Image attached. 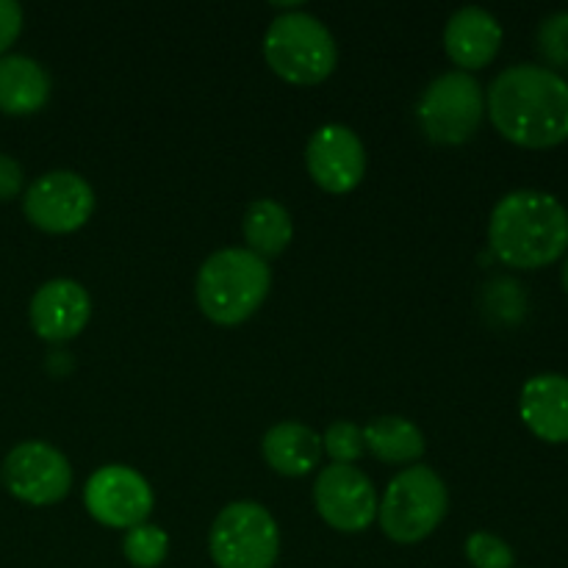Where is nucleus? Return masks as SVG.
Listing matches in <instances>:
<instances>
[{"mask_svg": "<svg viewBox=\"0 0 568 568\" xmlns=\"http://www.w3.org/2000/svg\"><path fill=\"white\" fill-rule=\"evenodd\" d=\"M486 109L494 128L519 148L547 150L568 139V81L549 67L503 70L488 87Z\"/></svg>", "mask_w": 568, "mask_h": 568, "instance_id": "f257e3e1", "label": "nucleus"}, {"mask_svg": "<svg viewBox=\"0 0 568 568\" xmlns=\"http://www.w3.org/2000/svg\"><path fill=\"white\" fill-rule=\"evenodd\" d=\"M488 244L505 266L541 270L568 250V211L536 189L505 194L488 222Z\"/></svg>", "mask_w": 568, "mask_h": 568, "instance_id": "f03ea898", "label": "nucleus"}, {"mask_svg": "<svg viewBox=\"0 0 568 568\" xmlns=\"http://www.w3.org/2000/svg\"><path fill=\"white\" fill-rule=\"evenodd\" d=\"M272 288V272L264 258L242 247L216 250L203 261L194 283L200 311L216 325L247 322Z\"/></svg>", "mask_w": 568, "mask_h": 568, "instance_id": "7ed1b4c3", "label": "nucleus"}, {"mask_svg": "<svg viewBox=\"0 0 568 568\" xmlns=\"http://www.w3.org/2000/svg\"><path fill=\"white\" fill-rule=\"evenodd\" d=\"M264 59L277 78L294 87L322 83L338 61V48L325 22L305 11L275 17L266 28Z\"/></svg>", "mask_w": 568, "mask_h": 568, "instance_id": "20e7f679", "label": "nucleus"}, {"mask_svg": "<svg viewBox=\"0 0 568 568\" xmlns=\"http://www.w3.org/2000/svg\"><path fill=\"white\" fill-rule=\"evenodd\" d=\"M447 486L427 466H408L388 483L377 508L383 532L397 544H419L444 521Z\"/></svg>", "mask_w": 568, "mask_h": 568, "instance_id": "39448f33", "label": "nucleus"}, {"mask_svg": "<svg viewBox=\"0 0 568 568\" xmlns=\"http://www.w3.org/2000/svg\"><path fill=\"white\" fill-rule=\"evenodd\" d=\"M209 552L220 568H272L281 552L277 521L250 499L225 505L211 525Z\"/></svg>", "mask_w": 568, "mask_h": 568, "instance_id": "423d86ee", "label": "nucleus"}, {"mask_svg": "<svg viewBox=\"0 0 568 568\" xmlns=\"http://www.w3.org/2000/svg\"><path fill=\"white\" fill-rule=\"evenodd\" d=\"M486 114L483 89L469 72L455 70L438 75L422 92L416 116L425 136L436 144H464L480 128Z\"/></svg>", "mask_w": 568, "mask_h": 568, "instance_id": "0eeeda50", "label": "nucleus"}, {"mask_svg": "<svg viewBox=\"0 0 568 568\" xmlns=\"http://www.w3.org/2000/svg\"><path fill=\"white\" fill-rule=\"evenodd\" d=\"M3 480L11 497L44 508L70 494L72 466L53 444L22 442L6 455Z\"/></svg>", "mask_w": 568, "mask_h": 568, "instance_id": "6e6552de", "label": "nucleus"}, {"mask_svg": "<svg viewBox=\"0 0 568 568\" xmlns=\"http://www.w3.org/2000/svg\"><path fill=\"white\" fill-rule=\"evenodd\" d=\"M153 488L131 466L111 464L94 471L83 488V505L94 521L114 530L144 525L153 510Z\"/></svg>", "mask_w": 568, "mask_h": 568, "instance_id": "1a4fd4ad", "label": "nucleus"}, {"mask_svg": "<svg viewBox=\"0 0 568 568\" xmlns=\"http://www.w3.org/2000/svg\"><path fill=\"white\" fill-rule=\"evenodd\" d=\"M28 222L44 233H72L89 222L94 192L78 172L55 170L37 178L22 200Z\"/></svg>", "mask_w": 568, "mask_h": 568, "instance_id": "9d476101", "label": "nucleus"}, {"mask_svg": "<svg viewBox=\"0 0 568 568\" xmlns=\"http://www.w3.org/2000/svg\"><path fill=\"white\" fill-rule=\"evenodd\" d=\"M314 505L327 527L338 532H364L377 516V494L369 477L355 466L331 464L314 483Z\"/></svg>", "mask_w": 568, "mask_h": 568, "instance_id": "9b49d317", "label": "nucleus"}, {"mask_svg": "<svg viewBox=\"0 0 568 568\" xmlns=\"http://www.w3.org/2000/svg\"><path fill=\"white\" fill-rule=\"evenodd\" d=\"M305 170L325 192H353L366 175L364 142L347 125H338V122L322 125L305 144Z\"/></svg>", "mask_w": 568, "mask_h": 568, "instance_id": "f8f14e48", "label": "nucleus"}, {"mask_svg": "<svg viewBox=\"0 0 568 568\" xmlns=\"http://www.w3.org/2000/svg\"><path fill=\"white\" fill-rule=\"evenodd\" d=\"M31 327L44 342H70L87 327L92 300L78 281L55 277L37 288L31 300Z\"/></svg>", "mask_w": 568, "mask_h": 568, "instance_id": "ddd939ff", "label": "nucleus"}, {"mask_svg": "<svg viewBox=\"0 0 568 568\" xmlns=\"http://www.w3.org/2000/svg\"><path fill=\"white\" fill-rule=\"evenodd\" d=\"M503 44V26L491 11L480 6H466L449 17L444 28V48L449 59L464 70H483L491 64Z\"/></svg>", "mask_w": 568, "mask_h": 568, "instance_id": "4468645a", "label": "nucleus"}, {"mask_svg": "<svg viewBox=\"0 0 568 568\" xmlns=\"http://www.w3.org/2000/svg\"><path fill=\"white\" fill-rule=\"evenodd\" d=\"M519 410L532 436L547 444L568 442V377L536 375L525 383Z\"/></svg>", "mask_w": 568, "mask_h": 568, "instance_id": "2eb2a0df", "label": "nucleus"}, {"mask_svg": "<svg viewBox=\"0 0 568 568\" xmlns=\"http://www.w3.org/2000/svg\"><path fill=\"white\" fill-rule=\"evenodd\" d=\"M266 466L283 477H305L320 466L322 436L300 422H277L261 442Z\"/></svg>", "mask_w": 568, "mask_h": 568, "instance_id": "dca6fc26", "label": "nucleus"}, {"mask_svg": "<svg viewBox=\"0 0 568 568\" xmlns=\"http://www.w3.org/2000/svg\"><path fill=\"white\" fill-rule=\"evenodd\" d=\"M50 100V75L28 55H0V111L28 116Z\"/></svg>", "mask_w": 568, "mask_h": 568, "instance_id": "f3484780", "label": "nucleus"}, {"mask_svg": "<svg viewBox=\"0 0 568 568\" xmlns=\"http://www.w3.org/2000/svg\"><path fill=\"white\" fill-rule=\"evenodd\" d=\"M244 242L258 258H275L292 244V214L277 200H253L244 211Z\"/></svg>", "mask_w": 568, "mask_h": 568, "instance_id": "a211bd4d", "label": "nucleus"}, {"mask_svg": "<svg viewBox=\"0 0 568 568\" xmlns=\"http://www.w3.org/2000/svg\"><path fill=\"white\" fill-rule=\"evenodd\" d=\"M364 430V447L383 464H416L425 455V436L403 416H381Z\"/></svg>", "mask_w": 568, "mask_h": 568, "instance_id": "6ab92c4d", "label": "nucleus"}, {"mask_svg": "<svg viewBox=\"0 0 568 568\" xmlns=\"http://www.w3.org/2000/svg\"><path fill=\"white\" fill-rule=\"evenodd\" d=\"M122 552H125L128 564L136 568H159L166 560L170 552V536L161 530L159 525H144L131 527L122 541Z\"/></svg>", "mask_w": 568, "mask_h": 568, "instance_id": "aec40b11", "label": "nucleus"}, {"mask_svg": "<svg viewBox=\"0 0 568 568\" xmlns=\"http://www.w3.org/2000/svg\"><path fill=\"white\" fill-rule=\"evenodd\" d=\"M322 453L331 455L333 464L353 466L366 453L364 430L358 425H353V422H333L325 430V436H322Z\"/></svg>", "mask_w": 568, "mask_h": 568, "instance_id": "412c9836", "label": "nucleus"}, {"mask_svg": "<svg viewBox=\"0 0 568 568\" xmlns=\"http://www.w3.org/2000/svg\"><path fill=\"white\" fill-rule=\"evenodd\" d=\"M466 558L475 568H514L516 555L508 544L494 532H471L466 538Z\"/></svg>", "mask_w": 568, "mask_h": 568, "instance_id": "4be33fe9", "label": "nucleus"}, {"mask_svg": "<svg viewBox=\"0 0 568 568\" xmlns=\"http://www.w3.org/2000/svg\"><path fill=\"white\" fill-rule=\"evenodd\" d=\"M538 50L552 67H568V11H558L541 22Z\"/></svg>", "mask_w": 568, "mask_h": 568, "instance_id": "5701e85b", "label": "nucleus"}, {"mask_svg": "<svg viewBox=\"0 0 568 568\" xmlns=\"http://www.w3.org/2000/svg\"><path fill=\"white\" fill-rule=\"evenodd\" d=\"M22 31V9L14 0H0V55L17 42Z\"/></svg>", "mask_w": 568, "mask_h": 568, "instance_id": "b1692460", "label": "nucleus"}, {"mask_svg": "<svg viewBox=\"0 0 568 568\" xmlns=\"http://www.w3.org/2000/svg\"><path fill=\"white\" fill-rule=\"evenodd\" d=\"M22 189V166L11 155L0 153V203L17 197Z\"/></svg>", "mask_w": 568, "mask_h": 568, "instance_id": "393cba45", "label": "nucleus"}, {"mask_svg": "<svg viewBox=\"0 0 568 568\" xmlns=\"http://www.w3.org/2000/svg\"><path fill=\"white\" fill-rule=\"evenodd\" d=\"M564 288H566V294H568V258H566V264H564Z\"/></svg>", "mask_w": 568, "mask_h": 568, "instance_id": "a878e982", "label": "nucleus"}]
</instances>
